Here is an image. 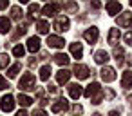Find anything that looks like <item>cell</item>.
Wrapping results in <instances>:
<instances>
[{"mask_svg": "<svg viewBox=\"0 0 132 116\" xmlns=\"http://www.w3.org/2000/svg\"><path fill=\"white\" fill-rule=\"evenodd\" d=\"M114 58H116V62L121 65V64L125 62V51L119 49V47H116V49H114Z\"/></svg>", "mask_w": 132, "mask_h": 116, "instance_id": "24", "label": "cell"}, {"mask_svg": "<svg viewBox=\"0 0 132 116\" xmlns=\"http://www.w3.org/2000/svg\"><path fill=\"white\" fill-rule=\"evenodd\" d=\"M63 44H65V40H63L62 36H56V35H49V36H47V45H49V47L60 49V47H63Z\"/></svg>", "mask_w": 132, "mask_h": 116, "instance_id": "7", "label": "cell"}, {"mask_svg": "<svg viewBox=\"0 0 132 116\" xmlns=\"http://www.w3.org/2000/svg\"><path fill=\"white\" fill-rule=\"evenodd\" d=\"M69 26H71V22H69L67 17H58L56 22H54V29H56L58 33H65V31L69 29Z\"/></svg>", "mask_w": 132, "mask_h": 116, "instance_id": "5", "label": "cell"}, {"mask_svg": "<svg viewBox=\"0 0 132 116\" xmlns=\"http://www.w3.org/2000/svg\"><path fill=\"white\" fill-rule=\"evenodd\" d=\"M100 74H101V80H103V82H114V80H116V71H114L112 67H109V65H105V67L100 71Z\"/></svg>", "mask_w": 132, "mask_h": 116, "instance_id": "6", "label": "cell"}, {"mask_svg": "<svg viewBox=\"0 0 132 116\" xmlns=\"http://www.w3.org/2000/svg\"><path fill=\"white\" fill-rule=\"evenodd\" d=\"M67 107H69V103H67V100L65 98H62V100H58V102H54L53 103V112H62V111H67Z\"/></svg>", "mask_w": 132, "mask_h": 116, "instance_id": "14", "label": "cell"}, {"mask_svg": "<svg viewBox=\"0 0 132 116\" xmlns=\"http://www.w3.org/2000/svg\"><path fill=\"white\" fill-rule=\"evenodd\" d=\"M118 24H119L121 27H130V24H132V15H130V13H123V15L118 18Z\"/></svg>", "mask_w": 132, "mask_h": 116, "instance_id": "17", "label": "cell"}, {"mask_svg": "<svg viewBox=\"0 0 132 116\" xmlns=\"http://www.w3.org/2000/svg\"><path fill=\"white\" fill-rule=\"evenodd\" d=\"M130 6H132V2H130Z\"/></svg>", "mask_w": 132, "mask_h": 116, "instance_id": "42", "label": "cell"}, {"mask_svg": "<svg viewBox=\"0 0 132 116\" xmlns=\"http://www.w3.org/2000/svg\"><path fill=\"white\" fill-rule=\"evenodd\" d=\"M22 17H24V11H22V7L15 6V7L11 9V18H13V20H20Z\"/></svg>", "mask_w": 132, "mask_h": 116, "instance_id": "25", "label": "cell"}, {"mask_svg": "<svg viewBox=\"0 0 132 116\" xmlns=\"http://www.w3.org/2000/svg\"><path fill=\"white\" fill-rule=\"evenodd\" d=\"M54 62H56L58 65H63V67H65V65L69 64V56H67L65 53H56V55H54Z\"/></svg>", "mask_w": 132, "mask_h": 116, "instance_id": "21", "label": "cell"}, {"mask_svg": "<svg viewBox=\"0 0 132 116\" xmlns=\"http://www.w3.org/2000/svg\"><path fill=\"white\" fill-rule=\"evenodd\" d=\"M9 6V2H7V0H0V9H6Z\"/></svg>", "mask_w": 132, "mask_h": 116, "instance_id": "36", "label": "cell"}, {"mask_svg": "<svg viewBox=\"0 0 132 116\" xmlns=\"http://www.w3.org/2000/svg\"><path fill=\"white\" fill-rule=\"evenodd\" d=\"M72 112H74V114H81V112H83V107H81V105H74V107H72Z\"/></svg>", "mask_w": 132, "mask_h": 116, "instance_id": "34", "label": "cell"}, {"mask_svg": "<svg viewBox=\"0 0 132 116\" xmlns=\"http://www.w3.org/2000/svg\"><path fill=\"white\" fill-rule=\"evenodd\" d=\"M92 116H101V114H100V112H96V114H92Z\"/></svg>", "mask_w": 132, "mask_h": 116, "instance_id": "41", "label": "cell"}, {"mask_svg": "<svg viewBox=\"0 0 132 116\" xmlns=\"http://www.w3.org/2000/svg\"><path fill=\"white\" fill-rule=\"evenodd\" d=\"M7 87H9L7 80H6L4 76H0V91H4V89H7Z\"/></svg>", "mask_w": 132, "mask_h": 116, "instance_id": "32", "label": "cell"}, {"mask_svg": "<svg viewBox=\"0 0 132 116\" xmlns=\"http://www.w3.org/2000/svg\"><path fill=\"white\" fill-rule=\"evenodd\" d=\"M27 49H29L31 53H38V51H40V38H38V36H29V40H27Z\"/></svg>", "mask_w": 132, "mask_h": 116, "instance_id": "10", "label": "cell"}, {"mask_svg": "<svg viewBox=\"0 0 132 116\" xmlns=\"http://www.w3.org/2000/svg\"><path fill=\"white\" fill-rule=\"evenodd\" d=\"M103 96H105V94H103V92L100 91L98 94H94V96H92V103H94V105H98V103H101V100H103Z\"/></svg>", "mask_w": 132, "mask_h": 116, "instance_id": "30", "label": "cell"}, {"mask_svg": "<svg viewBox=\"0 0 132 116\" xmlns=\"http://www.w3.org/2000/svg\"><path fill=\"white\" fill-rule=\"evenodd\" d=\"M9 65V56L7 55H0V69H6Z\"/></svg>", "mask_w": 132, "mask_h": 116, "instance_id": "28", "label": "cell"}, {"mask_svg": "<svg viewBox=\"0 0 132 116\" xmlns=\"http://www.w3.org/2000/svg\"><path fill=\"white\" fill-rule=\"evenodd\" d=\"M67 89H69V96H71L72 100H78V98L83 94V89H81L80 83H71Z\"/></svg>", "mask_w": 132, "mask_h": 116, "instance_id": "8", "label": "cell"}, {"mask_svg": "<svg viewBox=\"0 0 132 116\" xmlns=\"http://www.w3.org/2000/svg\"><path fill=\"white\" fill-rule=\"evenodd\" d=\"M123 40H125V44H128V45H132V31H128V33H125V36H123Z\"/></svg>", "mask_w": 132, "mask_h": 116, "instance_id": "33", "label": "cell"}, {"mask_svg": "<svg viewBox=\"0 0 132 116\" xmlns=\"http://www.w3.org/2000/svg\"><path fill=\"white\" fill-rule=\"evenodd\" d=\"M9 31H11V20L6 18V17H2V18H0V33L6 35V33H9Z\"/></svg>", "mask_w": 132, "mask_h": 116, "instance_id": "18", "label": "cell"}, {"mask_svg": "<svg viewBox=\"0 0 132 116\" xmlns=\"http://www.w3.org/2000/svg\"><path fill=\"white\" fill-rule=\"evenodd\" d=\"M69 78H71V71H67V69H60L56 73V82L58 83H67Z\"/></svg>", "mask_w": 132, "mask_h": 116, "instance_id": "13", "label": "cell"}, {"mask_svg": "<svg viewBox=\"0 0 132 116\" xmlns=\"http://www.w3.org/2000/svg\"><path fill=\"white\" fill-rule=\"evenodd\" d=\"M121 87L123 89H132V71H125L121 74Z\"/></svg>", "mask_w": 132, "mask_h": 116, "instance_id": "12", "label": "cell"}, {"mask_svg": "<svg viewBox=\"0 0 132 116\" xmlns=\"http://www.w3.org/2000/svg\"><path fill=\"white\" fill-rule=\"evenodd\" d=\"M83 38L87 40V44H96L98 42V38H100V31H98V27H89L85 33H83Z\"/></svg>", "mask_w": 132, "mask_h": 116, "instance_id": "3", "label": "cell"}, {"mask_svg": "<svg viewBox=\"0 0 132 116\" xmlns=\"http://www.w3.org/2000/svg\"><path fill=\"white\" fill-rule=\"evenodd\" d=\"M49 76H51V67L49 65H44L42 69H40V80H49Z\"/></svg>", "mask_w": 132, "mask_h": 116, "instance_id": "26", "label": "cell"}, {"mask_svg": "<svg viewBox=\"0 0 132 116\" xmlns=\"http://www.w3.org/2000/svg\"><path fill=\"white\" fill-rule=\"evenodd\" d=\"M24 53H26V49H24L22 45H15V49H13V55H15L16 58H22V56H24Z\"/></svg>", "mask_w": 132, "mask_h": 116, "instance_id": "29", "label": "cell"}, {"mask_svg": "<svg viewBox=\"0 0 132 116\" xmlns=\"http://www.w3.org/2000/svg\"><path fill=\"white\" fill-rule=\"evenodd\" d=\"M31 116H47V114H45L42 109H36V111H33V114H31Z\"/></svg>", "mask_w": 132, "mask_h": 116, "instance_id": "35", "label": "cell"}, {"mask_svg": "<svg viewBox=\"0 0 132 116\" xmlns=\"http://www.w3.org/2000/svg\"><path fill=\"white\" fill-rule=\"evenodd\" d=\"M119 11H121V4H119V2H109V4H107V13H109L110 17L118 15Z\"/></svg>", "mask_w": 132, "mask_h": 116, "instance_id": "16", "label": "cell"}, {"mask_svg": "<svg viewBox=\"0 0 132 116\" xmlns=\"http://www.w3.org/2000/svg\"><path fill=\"white\" fill-rule=\"evenodd\" d=\"M71 55L76 58V60H80L81 56H83V47H81V44H71Z\"/></svg>", "mask_w": 132, "mask_h": 116, "instance_id": "15", "label": "cell"}, {"mask_svg": "<svg viewBox=\"0 0 132 116\" xmlns=\"http://www.w3.org/2000/svg\"><path fill=\"white\" fill-rule=\"evenodd\" d=\"M47 91H49L51 94H56V87H54V85H49V87H47Z\"/></svg>", "mask_w": 132, "mask_h": 116, "instance_id": "38", "label": "cell"}, {"mask_svg": "<svg viewBox=\"0 0 132 116\" xmlns=\"http://www.w3.org/2000/svg\"><path fill=\"white\" fill-rule=\"evenodd\" d=\"M109 116H119V112H118V111H110Z\"/></svg>", "mask_w": 132, "mask_h": 116, "instance_id": "40", "label": "cell"}, {"mask_svg": "<svg viewBox=\"0 0 132 116\" xmlns=\"http://www.w3.org/2000/svg\"><path fill=\"white\" fill-rule=\"evenodd\" d=\"M0 107H2V111H6V112H11L15 109V98L11 94H6L2 100H0Z\"/></svg>", "mask_w": 132, "mask_h": 116, "instance_id": "4", "label": "cell"}, {"mask_svg": "<svg viewBox=\"0 0 132 116\" xmlns=\"http://www.w3.org/2000/svg\"><path fill=\"white\" fill-rule=\"evenodd\" d=\"M67 9H69V11H76L78 6H76V4H67Z\"/></svg>", "mask_w": 132, "mask_h": 116, "instance_id": "37", "label": "cell"}, {"mask_svg": "<svg viewBox=\"0 0 132 116\" xmlns=\"http://www.w3.org/2000/svg\"><path fill=\"white\" fill-rule=\"evenodd\" d=\"M94 62H96V64H107V62H109V55H107V51H96V55H94Z\"/></svg>", "mask_w": 132, "mask_h": 116, "instance_id": "20", "label": "cell"}, {"mask_svg": "<svg viewBox=\"0 0 132 116\" xmlns=\"http://www.w3.org/2000/svg\"><path fill=\"white\" fill-rule=\"evenodd\" d=\"M35 85H36V80H35V74H31V73H26L18 82L20 91H35Z\"/></svg>", "mask_w": 132, "mask_h": 116, "instance_id": "1", "label": "cell"}, {"mask_svg": "<svg viewBox=\"0 0 132 116\" xmlns=\"http://www.w3.org/2000/svg\"><path fill=\"white\" fill-rule=\"evenodd\" d=\"M60 4H47V6H44V9H42V13L45 15V17H54L58 11H60Z\"/></svg>", "mask_w": 132, "mask_h": 116, "instance_id": "9", "label": "cell"}, {"mask_svg": "<svg viewBox=\"0 0 132 116\" xmlns=\"http://www.w3.org/2000/svg\"><path fill=\"white\" fill-rule=\"evenodd\" d=\"M16 100H18V103H20L22 107H29V105L33 103V98H29L27 94H22V92L16 96Z\"/></svg>", "mask_w": 132, "mask_h": 116, "instance_id": "23", "label": "cell"}, {"mask_svg": "<svg viewBox=\"0 0 132 116\" xmlns=\"http://www.w3.org/2000/svg\"><path fill=\"white\" fill-rule=\"evenodd\" d=\"M36 29L40 35H49V22L47 20H38L36 22Z\"/></svg>", "mask_w": 132, "mask_h": 116, "instance_id": "19", "label": "cell"}, {"mask_svg": "<svg viewBox=\"0 0 132 116\" xmlns=\"http://www.w3.org/2000/svg\"><path fill=\"white\" fill-rule=\"evenodd\" d=\"M15 116H27V112H26V111H18Z\"/></svg>", "mask_w": 132, "mask_h": 116, "instance_id": "39", "label": "cell"}, {"mask_svg": "<svg viewBox=\"0 0 132 116\" xmlns=\"http://www.w3.org/2000/svg\"><path fill=\"white\" fill-rule=\"evenodd\" d=\"M119 40V29H110L109 31V44L110 45H116Z\"/></svg>", "mask_w": 132, "mask_h": 116, "instance_id": "22", "label": "cell"}, {"mask_svg": "<svg viewBox=\"0 0 132 116\" xmlns=\"http://www.w3.org/2000/svg\"><path fill=\"white\" fill-rule=\"evenodd\" d=\"M100 92V83L98 82H92V83H89L87 85V89L83 91V94L87 96V98H92L94 94H98Z\"/></svg>", "mask_w": 132, "mask_h": 116, "instance_id": "11", "label": "cell"}, {"mask_svg": "<svg viewBox=\"0 0 132 116\" xmlns=\"http://www.w3.org/2000/svg\"><path fill=\"white\" fill-rule=\"evenodd\" d=\"M18 73H20V64H15V65H11V67L7 69V76H9V78H15Z\"/></svg>", "mask_w": 132, "mask_h": 116, "instance_id": "27", "label": "cell"}, {"mask_svg": "<svg viewBox=\"0 0 132 116\" xmlns=\"http://www.w3.org/2000/svg\"><path fill=\"white\" fill-rule=\"evenodd\" d=\"M72 73H74V76H76L78 80H87V78L90 76V69H89L87 65H83V64H76L74 69H72Z\"/></svg>", "mask_w": 132, "mask_h": 116, "instance_id": "2", "label": "cell"}, {"mask_svg": "<svg viewBox=\"0 0 132 116\" xmlns=\"http://www.w3.org/2000/svg\"><path fill=\"white\" fill-rule=\"evenodd\" d=\"M38 11H40V6H38V4H31V6H29V15H33V17H35Z\"/></svg>", "mask_w": 132, "mask_h": 116, "instance_id": "31", "label": "cell"}]
</instances>
